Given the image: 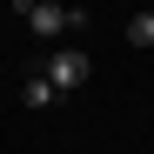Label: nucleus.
Here are the masks:
<instances>
[{"label": "nucleus", "instance_id": "obj_5", "mask_svg": "<svg viewBox=\"0 0 154 154\" xmlns=\"http://www.w3.org/2000/svg\"><path fill=\"white\" fill-rule=\"evenodd\" d=\"M14 7H34V0H14Z\"/></svg>", "mask_w": 154, "mask_h": 154}, {"label": "nucleus", "instance_id": "obj_1", "mask_svg": "<svg viewBox=\"0 0 154 154\" xmlns=\"http://www.w3.org/2000/svg\"><path fill=\"white\" fill-rule=\"evenodd\" d=\"M20 20H27L34 40H54L67 27H87V7H60V0H34V7H20Z\"/></svg>", "mask_w": 154, "mask_h": 154}, {"label": "nucleus", "instance_id": "obj_2", "mask_svg": "<svg viewBox=\"0 0 154 154\" xmlns=\"http://www.w3.org/2000/svg\"><path fill=\"white\" fill-rule=\"evenodd\" d=\"M47 81H54V94H74V87H87V74H94V60L81 54V47H54V54H47Z\"/></svg>", "mask_w": 154, "mask_h": 154}, {"label": "nucleus", "instance_id": "obj_4", "mask_svg": "<svg viewBox=\"0 0 154 154\" xmlns=\"http://www.w3.org/2000/svg\"><path fill=\"white\" fill-rule=\"evenodd\" d=\"M127 47H154V14H134V20H127Z\"/></svg>", "mask_w": 154, "mask_h": 154}, {"label": "nucleus", "instance_id": "obj_3", "mask_svg": "<svg viewBox=\"0 0 154 154\" xmlns=\"http://www.w3.org/2000/svg\"><path fill=\"white\" fill-rule=\"evenodd\" d=\"M54 100H60V94H54V81H47L40 67L27 74V81H20V107H27V114H40V107H54Z\"/></svg>", "mask_w": 154, "mask_h": 154}]
</instances>
